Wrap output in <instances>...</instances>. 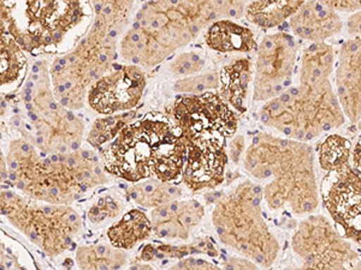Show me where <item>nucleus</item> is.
Listing matches in <instances>:
<instances>
[{
    "instance_id": "obj_1",
    "label": "nucleus",
    "mask_w": 361,
    "mask_h": 270,
    "mask_svg": "<svg viewBox=\"0 0 361 270\" xmlns=\"http://www.w3.org/2000/svg\"><path fill=\"white\" fill-rule=\"evenodd\" d=\"M334 62L331 46L308 45L300 59L298 83L264 103L259 111L260 122L286 139L305 143L342 127L345 117L329 78Z\"/></svg>"
},
{
    "instance_id": "obj_2",
    "label": "nucleus",
    "mask_w": 361,
    "mask_h": 270,
    "mask_svg": "<svg viewBox=\"0 0 361 270\" xmlns=\"http://www.w3.org/2000/svg\"><path fill=\"white\" fill-rule=\"evenodd\" d=\"M243 167L260 183L263 201L276 212L311 214L319 205L314 153L305 142L259 132L250 141Z\"/></svg>"
},
{
    "instance_id": "obj_3",
    "label": "nucleus",
    "mask_w": 361,
    "mask_h": 270,
    "mask_svg": "<svg viewBox=\"0 0 361 270\" xmlns=\"http://www.w3.org/2000/svg\"><path fill=\"white\" fill-rule=\"evenodd\" d=\"M185 152V139L171 120L148 113L102 148L100 162L105 173L134 184L154 178L180 185Z\"/></svg>"
},
{
    "instance_id": "obj_4",
    "label": "nucleus",
    "mask_w": 361,
    "mask_h": 270,
    "mask_svg": "<svg viewBox=\"0 0 361 270\" xmlns=\"http://www.w3.org/2000/svg\"><path fill=\"white\" fill-rule=\"evenodd\" d=\"M8 179L29 198L68 205L90 188L105 184L106 173L95 153L80 149L69 154L39 155L27 139H15L8 156Z\"/></svg>"
},
{
    "instance_id": "obj_5",
    "label": "nucleus",
    "mask_w": 361,
    "mask_h": 270,
    "mask_svg": "<svg viewBox=\"0 0 361 270\" xmlns=\"http://www.w3.org/2000/svg\"><path fill=\"white\" fill-rule=\"evenodd\" d=\"M219 21L216 1H147L121 41L128 65L154 68Z\"/></svg>"
},
{
    "instance_id": "obj_6",
    "label": "nucleus",
    "mask_w": 361,
    "mask_h": 270,
    "mask_svg": "<svg viewBox=\"0 0 361 270\" xmlns=\"http://www.w3.org/2000/svg\"><path fill=\"white\" fill-rule=\"evenodd\" d=\"M212 224L219 240L259 266L270 268L279 254V243L264 217L263 190L243 180L214 193Z\"/></svg>"
},
{
    "instance_id": "obj_7",
    "label": "nucleus",
    "mask_w": 361,
    "mask_h": 270,
    "mask_svg": "<svg viewBox=\"0 0 361 270\" xmlns=\"http://www.w3.org/2000/svg\"><path fill=\"white\" fill-rule=\"evenodd\" d=\"M0 213L49 256L69 249L82 227L81 217L69 205L39 203L13 191L0 193Z\"/></svg>"
},
{
    "instance_id": "obj_8",
    "label": "nucleus",
    "mask_w": 361,
    "mask_h": 270,
    "mask_svg": "<svg viewBox=\"0 0 361 270\" xmlns=\"http://www.w3.org/2000/svg\"><path fill=\"white\" fill-rule=\"evenodd\" d=\"M169 119L183 139H231L238 131L236 112L216 91L180 95L169 110Z\"/></svg>"
},
{
    "instance_id": "obj_9",
    "label": "nucleus",
    "mask_w": 361,
    "mask_h": 270,
    "mask_svg": "<svg viewBox=\"0 0 361 270\" xmlns=\"http://www.w3.org/2000/svg\"><path fill=\"white\" fill-rule=\"evenodd\" d=\"M292 248L301 266L287 270H348L349 263L359 259L350 244L323 215H310L300 222Z\"/></svg>"
},
{
    "instance_id": "obj_10",
    "label": "nucleus",
    "mask_w": 361,
    "mask_h": 270,
    "mask_svg": "<svg viewBox=\"0 0 361 270\" xmlns=\"http://www.w3.org/2000/svg\"><path fill=\"white\" fill-rule=\"evenodd\" d=\"M257 49L253 100L267 103L293 86L299 45L295 37L282 32L264 37Z\"/></svg>"
},
{
    "instance_id": "obj_11",
    "label": "nucleus",
    "mask_w": 361,
    "mask_h": 270,
    "mask_svg": "<svg viewBox=\"0 0 361 270\" xmlns=\"http://www.w3.org/2000/svg\"><path fill=\"white\" fill-rule=\"evenodd\" d=\"M320 195L337 233L345 240L360 244V171L349 164L328 172L320 184Z\"/></svg>"
},
{
    "instance_id": "obj_12",
    "label": "nucleus",
    "mask_w": 361,
    "mask_h": 270,
    "mask_svg": "<svg viewBox=\"0 0 361 270\" xmlns=\"http://www.w3.org/2000/svg\"><path fill=\"white\" fill-rule=\"evenodd\" d=\"M183 139L187 152L180 183L194 193L219 188L226 180L228 141L211 137Z\"/></svg>"
},
{
    "instance_id": "obj_13",
    "label": "nucleus",
    "mask_w": 361,
    "mask_h": 270,
    "mask_svg": "<svg viewBox=\"0 0 361 270\" xmlns=\"http://www.w3.org/2000/svg\"><path fill=\"white\" fill-rule=\"evenodd\" d=\"M147 78L139 66L126 65L104 75L90 86L88 103L100 115L130 112L144 96Z\"/></svg>"
},
{
    "instance_id": "obj_14",
    "label": "nucleus",
    "mask_w": 361,
    "mask_h": 270,
    "mask_svg": "<svg viewBox=\"0 0 361 270\" xmlns=\"http://www.w3.org/2000/svg\"><path fill=\"white\" fill-rule=\"evenodd\" d=\"M335 82V93L343 115L350 123H359L361 117L360 37H350L341 46Z\"/></svg>"
},
{
    "instance_id": "obj_15",
    "label": "nucleus",
    "mask_w": 361,
    "mask_h": 270,
    "mask_svg": "<svg viewBox=\"0 0 361 270\" xmlns=\"http://www.w3.org/2000/svg\"><path fill=\"white\" fill-rule=\"evenodd\" d=\"M205 217V208L197 200H176L152 209V233L164 240H188Z\"/></svg>"
},
{
    "instance_id": "obj_16",
    "label": "nucleus",
    "mask_w": 361,
    "mask_h": 270,
    "mask_svg": "<svg viewBox=\"0 0 361 270\" xmlns=\"http://www.w3.org/2000/svg\"><path fill=\"white\" fill-rule=\"evenodd\" d=\"M289 27L301 40L320 44L340 33L343 23L340 15L324 1H304L289 18Z\"/></svg>"
},
{
    "instance_id": "obj_17",
    "label": "nucleus",
    "mask_w": 361,
    "mask_h": 270,
    "mask_svg": "<svg viewBox=\"0 0 361 270\" xmlns=\"http://www.w3.org/2000/svg\"><path fill=\"white\" fill-rule=\"evenodd\" d=\"M206 45L219 53H250L258 49L255 35L238 22L222 20L207 27Z\"/></svg>"
},
{
    "instance_id": "obj_18",
    "label": "nucleus",
    "mask_w": 361,
    "mask_h": 270,
    "mask_svg": "<svg viewBox=\"0 0 361 270\" xmlns=\"http://www.w3.org/2000/svg\"><path fill=\"white\" fill-rule=\"evenodd\" d=\"M252 78V60L240 58L219 71V93L221 98L234 111L245 113Z\"/></svg>"
},
{
    "instance_id": "obj_19",
    "label": "nucleus",
    "mask_w": 361,
    "mask_h": 270,
    "mask_svg": "<svg viewBox=\"0 0 361 270\" xmlns=\"http://www.w3.org/2000/svg\"><path fill=\"white\" fill-rule=\"evenodd\" d=\"M152 234V225L147 214L132 209L107 231V238L116 249L132 250Z\"/></svg>"
},
{
    "instance_id": "obj_20",
    "label": "nucleus",
    "mask_w": 361,
    "mask_h": 270,
    "mask_svg": "<svg viewBox=\"0 0 361 270\" xmlns=\"http://www.w3.org/2000/svg\"><path fill=\"white\" fill-rule=\"evenodd\" d=\"M304 1L289 0H264L246 5L247 20L260 28H275L283 25L299 10Z\"/></svg>"
},
{
    "instance_id": "obj_21",
    "label": "nucleus",
    "mask_w": 361,
    "mask_h": 270,
    "mask_svg": "<svg viewBox=\"0 0 361 270\" xmlns=\"http://www.w3.org/2000/svg\"><path fill=\"white\" fill-rule=\"evenodd\" d=\"M128 195L142 208L154 209L183 197V188L180 185L163 183L149 178L142 180L128 188Z\"/></svg>"
},
{
    "instance_id": "obj_22",
    "label": "nucleus",
    "mask_w": 361,
    "mask_h": 270,
    "mask_svg": "<svg viewBox=\"0 0 361 270\" xmlns=\"http://www.w3.org/2000/svg\"><path fill=\"white\" fill-rule=\"evenodd\" d=\"M76 262L80 270H118L127 263V254L111 244L80 246Z\"/></svg>"
},
{
    "instance_id": "obj_23",
    "label": "nucleus",
    "mask_w": 361,
    "mask_h": 270,
    "mask_svg": "<svg viewBox=\"0 0 361 270\" xmlns=\"http://www.w3.org/2000/svg\"><path fill=\"white\" fill-rule=\"evenodd\" d=\"M350 154L352 146L349 139L343 136L333 134L329 135L320 144L318 161L320 167L324 169L325 172H333L350 164Z\"/></svg>"
},
{
    "instance_id": "obj_24",
    "label": "nucleus",
    "mask_w": 361,
    "mask_h": 270,
    "mask_svg": "<svg viewBox=\"0 0 361 270\" xmlns=\"http://www.w3.org/2000/svg\"><path fill=\"white\" fill-rule=\"evenodd\" d=\"M135 117V112L130 111L97 119L92 127L90 135L87 137V142L92 147H104L105 144L111 142L128 124L134 122Z\"/></svg>"
},
{
    "instance_id": "obj_25",
    "label": "nucleus",
    "mask_w": 361,
    "mask_h": 270,
    "mask_svg": "<svg viewBox=\"0 0 361 270\" xmlns=\"http://www.w3.org/2000/svg\"><path fill=\"white\" fill-rule=\"evenodd\" d=\"M25 58L20 46L13 39H0V84L11 83L20 77L25 69Z\"/></svg>"
},
{
    "instance_id": "obj_26",
    "label": "nucleus",
    "mask_w": 361,
    "mask_h": 270,
    "mask_svg": "<svg viewBox=\"0 0 361 270\" xmlns=\"http://www.w3.org/2000/svg\"><path fill=\"white\" fill-rule=\"evenodd\" d=\"M219 88V72L209 71L194 75L190 77L180 78L173 83V90L182 95H200L214 91Z\"/></svg>"
},
{
    "instance_id": "obj_27",
    "label": "nucleus",
    "mask_w": 361,
    "mask_h": 270,
    "mask_svg": "<svg viewBox=\"0 0 361 270\" xmlns=\"http://www.w3.org/2000/svg\"><path fill=\"white\" fill-rule=\"evenodd\" d=\"M206 59L200 52L188 51L178 54L169 64L171 74L178 77H190L194 75L202 74L205 68Z\"/></svg>"
},
{
    "instance_id": "obj_28",
    "label": "nucleus",
    "mask_w": 361,
    "mask_h": 270,
    "mask_svg": "<svg viewBox=\"0 0 361 270\" xmlns=\"http://www.w3.org/2000/svg\"><path fill=\"white\" fill-rule=\"evenodd\" d=\"M121 213V205L112 196L102 197L88 212V220L92 224H102L114 219Z\"/></svg>"
},
{
    "instance_id": "obj_29",
    "label": "nucleus",
    "mask_w": 361,
    "mask_h": 270,
    "mask_svg": "<svg viewBox=\"0 0 361 270\" xmlns=\"http://www.w3.org/2000/svg\"><path fill=\"white\" fill-rule=\"evenodd\" d=\"M168 270H222L214 263H211L204 258L188 257L180 258V261L170 266Z\"/></svg>"
},
{
    "instance_id": "obj_30",
    "label": "nucleus",
    "mask_w": 361,
    "mask_h": 270,
    "mask_svg": "<svg viewBox=\"0 0 361 270\" xmlns=\"http://www.w3.org/2000/svg\"><path fill=\"white\" fill-rule=\"evenodd\" d=\"M222 270H262L257 263L246 257H229L224 259Z\"/></svg>"
},
{
    "instance_id": "obj_31",
    "label": "nucleus",
    "mask_w": 361,
    "mask_h": 270,
    "mask_svg": "<svg viewBox=\"0 0 361 270\" xmlns=\"http://www.w3.org/2000/svg\"><path fill=\"white\" fill-rule=\"evenodd\" d=\"M243 150H245V139H243V136H235L234 139L230 141L229 144L230 159H231L234 164L238 165L240 162Z\"/></svg>"
},
{
    "instance_id": "obj_32",
    "label": "nucleus",
    "mask_w": 361,
    "mask_h": 270,
    "mask_svg": "<svg viewBox=\"0 0 361 270\" xmlns=\"http://www.w3.org/2000/svg\"><path fill=\"white\" fill-rule=\"evenodd\" d=\"M329 8H333L335 13H359L360 11V1H324Z\"/></svg>"
},
{
    "instance_id": "obj_33",
    "label": "nucleus",
    "mask_w": 361,
    "mask_h": 270,
    "mask_svg": "<svg viewBox=\"0 0 361 270\" xmlns=\"http://www.w3.org/2000/svg\"><path fill=\"white\" fill-rule=\"evenodd\" d=\"M360 11L354 13L353 16L349 18L347 27H348V34L352 37H359L360 34Z\"/></svg>"
},
{
    "instance_id": "obj_34",
    "label": "nucleus",
    "mask_w": 361,
    "mask_h": 270,
    "mask_svg": "<svg viewBox=\"0 0 361 270\" xmlns=\"http://www.w3.org/2000/svg\"><path fill=\"white\" fill-rule=\"evenodd\" d=\"M8 179V166H6V159L3 155V152L0 149V184L4 183Z\"/></svg>"
},
{
    "instance_id": "obj_35",
    "label": "nucleus",
    "mask_w": 361,
    "mask_h": 270,
    "mask_svg": "<svg viewBox=\"0 0 361 270\" xmlns=\"http://www.w3.org/2000/svg\"><path fill=\"white\" fill-rule=\"evenodd\" d=\"M353 167L357 171H360V142L359 141H357V146L354 148Z\"/></svg>"
},
{
    "instance_id": "obj_36",
    "label": "nucleus",
    "mask_w": 361,
    "mask_h": 270,
    "mask_svg": "<svg viewBox=\"0 0 361 270\" xmlns=\"http://www.w3.org/2000/svg\"><path fill=\"white\" fill-rule=\"evenodd\" d=\"M128 270H156L153 268L151 264H148V263L141 262L136 263L134 266H130Z\"/></svg>"
},
{
    "instance_id": "obj_37",
    "label": "nucleus",
    "mask_w": 361,
    "mask_h": 270,
    "mask_svg": "<svg viewBox=\"0 0 361 270\" xmlns=\"http://www.w3.org/2000/svg\"><path fill=\"white\" fill-rule=\"evenodd\" d=\"M353 270H360V262L359 261H357V264L354 266Z\"/></svg>"
}]
</instances>
